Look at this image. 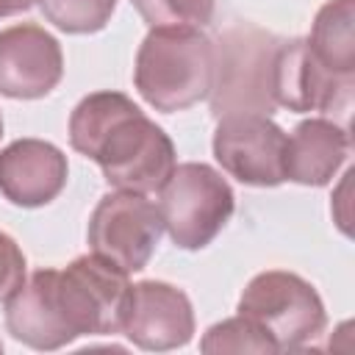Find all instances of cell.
Wrapping results in <instances>:
<instances>
[{
	"label": "cell",
	"instance_id": "cell-1",
	"mask_svg": "<svg viewBox=\"0 0 355 355\" xmlns=\"http://www.w3.org/2000/svg\"><path fill=\"white\" fill-rule=\"evenodd\" d=\"M128 272L100 255L39 269L6 300L8 333L31 349H61L80 336H114L128 305Z\"/></svg>",
	"mask_w": 355,
	"mask_h": 355
},
{
	"label": "cell",
	"instance_id": "cell-2",
	"mask_svg": "<svg viewBox=\"0 0 355 355\" xmlns=\"http://www.w3.org/2000/svg\"><path fill=\"white\" fill-rule=\"evenodd\" d=\"M69 144L119 191L155 194L175 169L172 139L122 92L86 94L69 114Z\"/></svg>",
	"mask_w": 355,
	"mask_h": 355
},
{
	"label": "cell",
	"instance_id": "cell-3",
	"mask_svg": "<svg viewBox=\"0 0 355 355\" xmlns=\"http://www.w3.org/2000/svg\"><path fill=\"white\" fill-rule=\"evenodd\" d=\"M216 78V44L200 28H150L133 67L136 92L164 114L205 100Z\"/></svg>",
	"mask_w": 355,
	"mask_h": 355
},
{
	"label": "cell",
	"instance_id": "cell-4",
	"mask_svg": "<svg viewBox=\"0 0 355 355\" xmlns=\"http://www.w3.org/2000/svg\"><path fill=\"white\" fill-rule=\"evenodd\" d=\"M236 197L230 183L202 161L175 164L161 186V222L180 250L208 247L233 216Z\"/></svg>",
	"mask_w": 355,
	"mask_h": 355
},
{
	"label": "cell",
	"instance_id": "cell-5",
	"mask_svg": "<svg viewBox=\"0 0 355 355\" xmlns=\"http://www.w3.org/2000/svg\"><path fill=\"white\" fill-rule=\"evenodd\" d=\"M239 313L266 333L277 352L305 347L327 324L319 291L286 269L258 272L239 297Z\"/></svg>",
	"mask_w": 355,
	"mask_h": 355
},
{
	"label": "cell",
	"instance_id": "cell-6",
	"mask_svg": "<svg viewBox=\"0 0 355 355\" xmlns=\"http://www.w3.org/2000/svg\"><path fill=\"white\" fill-rule=\"evenodd\" d=\"M277 39L255 25L230 28L216 47V78L211 89L214 116L225 114H272L275 100L269 92L272 55Z\"/></svg>",
	"mask_w": 355,
	"mask_h": 355
},
{
	"label": "cell",
	"instance_id": "cell-7",
	"mask_svg": "<svg viewBox=\"0 0 355 355\" xmlns=\"http://www.w3.org/2000/svg\"><path fill=\"white\" fill-rule=\"evenodd\" d=\"M164 233L161 211L147 194L111 191L100 197L89 216V247L94 255L111 261L122 272H141Z\"/></svg>",
	"mask_w": 355,
	"mask_h": 355
},
{
	"label": "cell",
	"instance_id": "cell-8",
	"mask_svg": "<svg viewBox=\"0 0 355 355\" xmlns=\"http://www.w3.org/2000/svg\"><path fill=\"white\" fill-rule=\"evenodd\" d=\"M216 164L244 186L286 180V130L266 114H225L214 130Z\"/></svg>",
	"mask_w": 355,
	"mask_h": 355
},
{
	"label": "cell",
	"instance_id": "cell-9",
	"mask_svg": "<svg viewBox=\"0 0 355 355\" xmlns=\"http://www.w3.org/2000/svg\"><path fill=\"white\" fill-rule=\"evenodd\" d=\"M355 78L330 72L308 47L305 39L280 42L272 55L269 92L275 105L288 111H347Z\"/></svg>",
	"mask_w": 355,
	"mask_h": 355
},
{
	"label": "cell",
	"instance_id": "cell-10",
	"mask_svg": "<svg viewBox=\"0 0 355 355\" xmlns=\"http://www.w3.org/2000/svg\"><path fill=\"white\" fill-rule=\"evenodd\" d=\"M119 333L150 352L186 347L194 336V308L189 294L164 280L133 283Z\"/></svg>",
	"mask_w": 355,
	"mask_h": 355
},
{
	"label": "cell",
	"instance_id": "cell-11",
	"mask_svg": "<svg viewBox=\"0 0 355 355\" xmlns=\"http://www.w3.org/2000/svg\"><path fill=\"white\" fill-rule=\"evenodd\" d=\"M64 78L58 39L36 22L0 31V94L11 100L47 97Z\"/></svg>",
	"mask_w": 355,
	"mask_h": 355
},
{
	"label": "cell",
	"instance_id": "cell-12",
	"mask_svg": "<svg viewBox=\"0 0 355 355\" xmlns=\"http://www.w3.org/2000/svg\"><path fill=\"white\" fill-rule=\"evenodd\" d=\"M69 178L67 155L44 139H17L0 150V194L19 208L53 202Z\"/></svg>",
	"mask_w": 355,
	"mask_h": 355
},
{
	"label": "cell",
	"instance_id": "cell-13",
	"mask_svg": "<svg viewBox=\"0 0 355 355\" xmlns=\"http://www.w3.org/2000/svg\"><path fill=\"white\" fill-rule=\"evenodd\" d=\"M349 155V130L333 119L311 116L286 133V180L327 186Z\"/></svg>",
	"mask_w": 355,
	"mask_h": 355
},
{
	"label": "cell",
	"instance_id": "cell-14",
	"mask_svg": "<svg viewBox=\"0 0 355 355\" xmlns=\"http://www.w3.org/2000/svg\"><path fill=\"white\" fill-rule=\"evenodd\" d=\"M355 8L352 0H327L316 17L311 36L305 39L311 53L336 75L355 78Z\"/></svg>",
	"mask_w": 355,
	"mask_h": 355
},
{
	"label": "cell",
	"instance_id": "cell-15",
	"mask_svg": "<svg viewBox=\"0 0 355 355\" xmlns=\"http://www.w3.org/2000/svg\"><path fill=\"white\" fill-rule=\"evenodd\" d=\"M47 22L64 33H97L111 22L116 0H39Z\"/></svg>",
	"mask_w": 355,
	"mask_h": 355
},
{
	"label": "cell",
	"instance_id": "cell-16",
	"mask_svg": "<svg viewBox=\"0 0 355 355\" xmlns=\"http://www.w3.org/2000/svg\"><path fill=\"white\" fill-rule=\"evenodd\" d=\"M200 349L208 355H214V352H277L272 338L266 333H261L241 313L211 324L200 341Z\"/></svg>",
	"mask_w": 355,
	"mask_h": 355
},
{
	"label": "cell",
	"instance_id": "cell-17",
	"mask_svg": "<svg viewBox=\"0 0 355 355\" xmlns=\"http://www.w3.org/2000/svg\"><path fill=\"white\" fill-rule=\"evenodd\" d=\"M150 28H202L214 17V0H130Z\"/></svg>",
	"mask_w": 355,
	"mask_h": 355
},
{
	"label": "cell",
	"instance_id": "cell-18",
	"mask_svg": "<svg viewBox=\"0 0 355 355\" xmlns=\"http://www.w3.org/2000/svg\"><path fill=\"white\" fill-rule=\"evenodd\" d=\"M25 280V255L19 244L0 230V302H6Z\"/></svg>",
	"mask_w": 355,
	"mask_h": 355
},
{
	"label": "cell",
	"instance_id": "cell-19",
	"mask_svg": "<svg viewBox=\"0 0 355 355\" xmlns=\"http://www.w3.org/2000/svg\"><path fill=\"white\" fill-rule=\"evenodd\" d=\"M36 0H0V19L3 17H11V14H19V11H28Z\"/></svg>",
	"mask_w": 355,
	"mask_h": 355
},
{
	"label": "cell",
	"instance_id": "cell-20",
	"mask_svg": "<svg viewBox=\"0 0 355 355\" xmlns=\"http://www.w3.org/2000/svg\"><path fill=\"white\" fill-rule=\"evenodd\" d=\"M0 139H3V114H0Z\"/></svg>",
	"mask_w": 355,
	"mask_h": 355
},
{
	"label": "cell",
	"instance_id": "cell-21",
	"mask_svg": "<svg viewBox=\"0 0 355 355\" xmlns=\"http://www.w3.org/2000/svg\"><path fill=\"white\" fill-rule=\"evenodd\" d=\"M0 352H3V341H0Z\"/></svg>",
	"mask_w": 355,
	"mask_h": 355
}]
</instances>
